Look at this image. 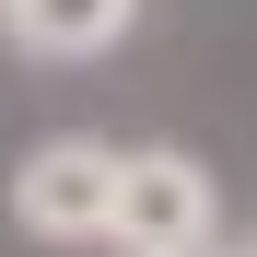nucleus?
<instances>
[{
	"mask_svg": "<svg viewBox=\"0 0 257 257\" xmlns=\"http://www.w3.org/2000/svg\"><path fill=\"white\" fill-rule=\"evenodd\" d=\"M105 234L128 257H210L222 245V187L210 164L152 141V152H117V199H105Z\"/></svg>",
	"mask_w": 257,
	"mask_h": 257,
	"instance_id": "obj_1",
	"label": "nucleus"
},
{
	"mask_svg": "<svg viewBox=\"0 0 257 257\" xmlns=\"http://www.w3.org/2000/svg\"><path fill=\"white\" fill-rule=\"evenodd\" d=\"M105 199H117V152L70 128V141H35V152H24V176H12V222L47 234V245H94V234H105Z\"/></svg>",
	"mask_w": 257,
	"mask_h": 257,
	"instance_id": "obj_2",
	"label": "nucleus"
},
{
	"mask_svg": "<svg viewBox=\"0 0 257 257\" xmlns=\"http://www.w3.org/2000/svg\"><path fill=\"white\" fill-rule=\"evenodd\" d=\"M0 12H12V0H0Z\"/></svg>",
	"mask_w": 257,
	"mask_h": 257,
	"instance_id": "obj_4",
	"label": "nucleus"
},
{
	"mask_svg": "<svg viewBox=\"0 0 257 257\" xmlns=\"http://www.w3.org/2000/svg\"><path fill=\"white\" fill-rule=\"evenodd\" d=\"M12 47H35V59H105L128 24H141V0H12Z\"/></svg>",
	"mask_w": 257,
	"mask_h": 257,
	"instance_id": "obj_3",
	"label": "nucleus"
}]
</instances>
